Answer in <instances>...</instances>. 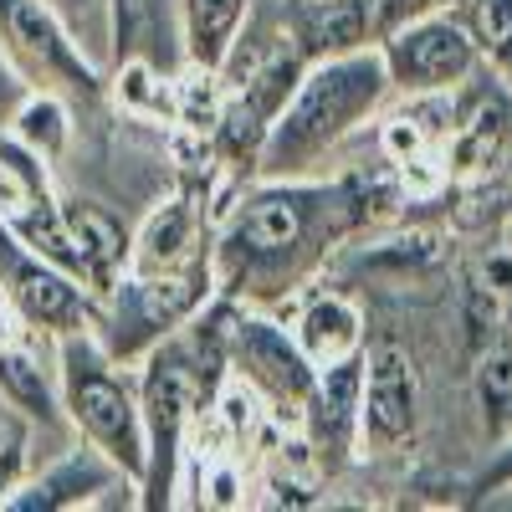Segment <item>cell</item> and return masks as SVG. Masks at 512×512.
Segmentation results:
<instances>
[{"instance_id":"6da1fadb","label":"cell","mask_w":512,"mask_h":512,"mask_svg":"<svg viewBox=\"0 0 512 512\" xmlns=\"http://www.w3.org/2000/svg\"><path fill=\"white\" fill-rule=\"evenodd\" d=\"M364 221L369 195L359 180H256L210 241L216 297L262 313L292 303Z\"/></svg>"},{"instance_id":"7a4b0ae2","label":"cell","mask_w":512,"mask_h":512,"mask_svg":"<svg viewBox=\"0 0 512 512\" xmlns=\"http://www.w3.org/2000/svg\"><path fill=\"white\" fill-rule=\"evenodd\" d=\"M390 93V67L379 47L338 52L323 62H308L297 77L292 98L282 103L272 134L256 159V180H303L318 169L323 154H333L354 128L384 103Z\"/></svg>"},{"instance_id":"3957f363","label":"cell","mask_w":512,"mask_h":512,"mask_svg":"<svg viewBox=\"0 0 512 512\" xmlns=\"http://www.w3.org/2000/svg\"><path fill=\"white\" fill-rule=\"evenodd\" d=\"M57 390L72 431L88 446H98L139 492L144 456H149L144 410H139V390L118 374V364L98 344V328L57 338Z\"/></svg>"},{"instance_id":"277c9868","label":"cell","mask_w":512,"mask_h":512,"mask_svg":"<svg viewBox=\"0 0 512 512\" xmlns=\"http://www.w3.org/2000/svg\"><path fill=\"white\" fill-rule=\"evenodd\" d=\"M0 52L31 93H57L72 108L103 103V72L47 0H0Z\"/></svg>"},{"instance_id":"5b68a950","label":"cell","mask_w":512,"mask_h":512,"mask_svg":"<svg viewBox=\"0 0 512 512\" xmlns=\"http://www.w3.org/2000/svg\"><path fill=\"white\" fill-rule=\"evenodd\" d=\"M216 303H221V338H226V374H236L277 415H292L303 425V405L318 384V369L303 354V344L262 308H241L226 303V297H216Z\"/></svg>"},{"instance_id":"8992f818","label":"cell","mask_w":512,"mask_h":512,"mask_svg":"<svg viewBox=\"0 0 512 512\" xmlns=\"http://www.w3.org/2000/svg\"><path fill=\"white\" fill-rule=\"evenodd\" d=\"M0 297L16 313V323L47 338H67L103 323L98 297L62 267H52L47 256H36L6 221H0Z\"/></svg>"},{"instance_id":"52a82bcc","label":"cell","mask_w":512,"mask_h":512,"mask_svg":"<svg viewBox=\"0 0 512 512\" xmlns=\"http://www.w3.org/2000/svg\"><path fill=\"white\" fill-rule=\"evenodd\" d=\"M384 67H390V88L425 98V93H451L466 77L482 67L477 41L466 36L461 16H420L410 26H400L395 36L374 41Z\"/></svg>"},{"instance_id":"ba28073f","label":"cell","mask_w":512,"mask_h":512,"mask_svg":"<svg viewBox=\"0 0 512 512\" xmlns=\"http://www.w3.org/2000/svg\"><path fill=\"white\" fill-rule=\"evenodd\" d=\"M210 210L195 195L164 200L154 216L139 226V236L128 241V267L139 277H210Z\"/></svg>"},{"instance_id":"9c48e42d","label":"cell","mask_w":512,"mask_h":512,"mask_svg":"<svg viewBox=\"0 0 512 512\" xmlns=\"http://www.w3.org/2000/svg\"><path fill=\"white\" fill-rule=\"evenodd\" d=\"M364 369H369V349L338 359L328 369H318V384L303 405V436L318 456L323 472L354 461L359 446V400H364Z\"/></svg>"},{"instance_id":"30bf717a","label":"cell","mask_w":512,"mask_h":512,"mask_svg":"<svg viewBox=\"0 0 512 512\" xmlns=\"http://www.w3.org/2000/svg\"><path fill=\"white\" fill-rule=\"evenodd\" d=\"M420 425V379L400 349H374L364 369V400H359V446L395 451Z\"/></svg>"},{"instance_id":"8fae6325","label":"cell","mask_w":512,"mask_h":512,"mask_svg":"<svg viewBox=\"0 0 512 512\" xmlns=\"http://www.w3.org/2000/svg\"><path fill=\"white\" fill-rule=\"evenodd\" d=\"M118 487H134V482L98 446L77 436L72 451H57L36 477H26L6 497V512H67V507H88V502H98V492H118Z\"/></svg>"},{"instance_id":"7c38bea8","label":"cell","mask_w":512,"mask_h":512,"mask_svg":"<svg viewBox=\"0 0 512 512\" xmlns=\"http://www.w3.org/2000/svg\"><path fill=\"white\" fill-rule=\"evenodd\" d=\"M282 31L303 62L374 47L369 0H282Z\"/></svg>"},{"instance_id":"4fadbf2b","label":"cell","mask_w":512,"mask_h":512,"mask_svg":"<svg viewBox=\"0 0 512 512\" xmlns=\"http://www.w3.org/2000/svg\"><path fill=\"white\" fill-rule=\"evenodd\" d=\"M180 11V52L190 67L226 72L231 52L241 47V26L251 16V0H175Z\"/></svg>"},{"instance_id":"5bb4252c","label":"cell","mask_w":512,"mask_h":512,"mask_svg":"<svg viewBox=\"0 0 512 512\" xmlns=\"http://www.w3.org/2000/svg\"><path fill=\"white\" fill-rule=\"evenodd\" d=\"M292 338L303 344V354L313 359V369H328L338 359H349L364 349V313L349 303L344 292H313L303 313L292 323Z\"/></svg>"},{"instance_id":"9a60e30c","label":"cell","mask_w":512,"mask_h":512,"mask_svg":"<svg viewBox=\"0 0 512 512\" xmlns=\"http://www.w3.org/2000/svg\"><path fill=\"white\" fill-rule=\"evenodd\" d=\"M0 400L6 410L26 415L31 425H47V431H72V420L62 410V390L47 379V369L36 364V354L6 344L0 349ZM77 436V431H72Z\"/></svg>"},{"instance_id":"2e32d148","label":"cell","mask_w":512,"mask_h":512,"mask_svg":"<svg viewBox=\"0 0 512 512\" xmlns=\"http://www.w3.org/2000/svg\"><path fill=\"white\" fill-rule=\"evenodd\" d=\"M6 134H11L21 149H31L41 164H57V159L67 154V144H72V103H62L57 93H31V98L16 108V118H11Z\"/></svg>"},{"instance_id":"e0dca14e","label":"cell","mask_w":512,"mask_h":512,"mask_svg":"<svg viewBox=\"0 0 512 512\" xmlns=\"http://www.w3.org/2000/svg\"><path fill=\"white\" fill-rule=\"evenodd\" d=\"M461 26L477 41V57L512 88V0H461Z\"/></svg>"},{"instance_id":"ac0fdd59","label":"cell","mask_w":512,"mask_h":512,"mask_svg":"<svg viewBox=\"0 0 512 512\" xmlns=\"http://www.w3.org/2000/svg\"><path fill=\"white\" fill-rule=\"evenodd\" d=\"M477 400L487 415V431L507 436L512 431V349H487L477 369Z\"/></svg>"},{"instance_id":"d6986e66","label":"cell","mask_w":512,"mask_h":512,"mask_svg":"<svg viewBox=\"0 0 512 512\" xmlns=\"http://www.w3.org/2000/svg\"><path fill=\"white\" fill-rule=\"evenodd\" d=\"M47 6L72 26L82 52H88L93 62H103V47L113 41V0H47Z\"/></svg>"},{"instance_id":"ffe728a7","label":"cell","mask_w":512,"mask_h":512,"mask_svg":"<svg viewBox=\"0 0 512 512\" xmlns=\"http://www.w3.org/2000/svg\"><path fill=\"white\" fill-rule=\"evenodd\" d=\"M31 477V420L16 410H0V507Z\"/></svg>"},{"instance_id":"44dd1931","label":"cell","mask_w":512,"mask_h":512,"mask_svg":"<svg viewBox=\"0 0 512 512\" xmlns=\"http://www.w3.org/2000/svg\"><path fill=\"white\" fill-rule=\"evenodd\" d=\"M461 0H369V21H374V41L395 36L400 26L420 21V16H441V11H456Z\"/></svg>"},{"instance_id":"7402d4cb","label":"cell","mask_w":512,"mask_h":512,"mask_svg":"<svg viewBox=\"0 0 512 512\" xmlns=\"http://www.w3.org/2000/svg\"><path fill=\"white\" fill-rule=\"evenodd\" d=\"M31 98V88L16 77V67L6 62V52H0V134L11 128V118H16V108Z\"/></svg>"},{"instance_id":"603a6c76","label":"cell","mask_w":512,"mask_h":512,"mask_svg":"<svg viewBox=\"0 0 512 512\" xmlns=\"http://www.w3.org/2000/svg\"><path fill=\"white\" fill-rule=\"evenodd\" d=\"M502 487H512V451H502V461L487 466V477L477 482V492H502Z\"/></svg>"},{"instance_id":"cb8c5ba5","label":"cell","mask_w":512,"mask_h":512,"mask_svg":"<svg viewBox=\"0 0 512 512\" xmlns=\"http://www.w3.org/2000/svg\"><path fill=\"white\" fill-rule=\"evenodd\" d=\"M497 297H502V328H512V277L507 287H497Z\"/></svg>"},{"instance_id":"d4e9b609","label":"cell","mask_w":512,"mask_h":512,"mask_svg":"<svg viewBox=\"0 0 512 512\" xmlns=\"http://www.w3.org/2000/svg\"><path fill=\"white\" fill-rule=\"evenodd\" d=\"M507 246H512V226H507Z\"/></svg>"}]
</instances>
